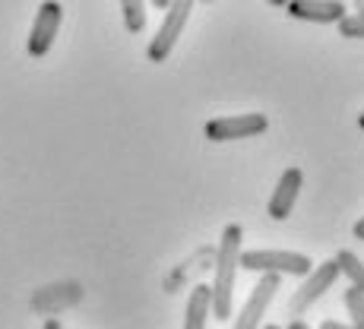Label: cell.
I'll return each mask as SVG.
<instances>
[{
    "instance_id": "19",
    "label": "cell",
    "mask_w": 364,
    "mask_h": 329,
    "mask_svg": "<svg viewBox=\"0 0 364 329\" xmlns=\"http://www.w3.org/2000/svg\"><path fill=\"white\" fill-rule=\"evenodd\" d=\"M45 329H64V326H60V320H45Z\"/></svg>"
},
{
    "instance_id": "9",
    "label": "cell",
    "mask_w": 364,
    "mask_h": 329,
    "mask_svg": "<svg viewBox=\"0 0 364 329\" xmlns=\"http://www.w3.org/2000/svg\"><path fill=\"white\" fill-rule=\"evenodd\" d=\"M301 184H304L301 168H285L282 178H279V184H276V190H272V197H269V219H276V222L289 219L291 209H295V203H298Z\"/></svg>"
},
{
    "instance_id": "24",
    "label": "cell",
    "mask_w": 364,
    "mask_h": 329,
    "mask_svg": "<svg viewBox=\"0 0 364 329\" xmlns=\"http://www.w3.org/2000/svg\"><path fill=\"white\" fill-rule=\"evenodd\" d=\"M203 4H209V0H203Z\"/></svg>"
},
{
    "instance_id": "11",
    "label": "cell",
    "mask_w": 364,
    "mask_h": 329,
    "mask_svg": "<svg viewBox=\"0 0 364 329\" xmlns=\"http://www.w3.org/2000/svg\"><path fill=\"white\" fill-rule=\"evenodd\" d=\"M336 266H339V272L352 282V288L364 291V263L352 254V250H339V254H336Z\"/></svg>"
},
{
    "instance_id": "1",
    "label": "cell",
    "mask_w": 364,
    "mask_h": 329,
    "mask_svg": "<svg viewBox=\"0 0 364 329\" xmlns=\"http://www.w3.org/2000/svg\"><path fill=\"white\" fill-rule=\"evenodd\" d=\"M241 241H244L241 225H225V231H222V241H219V250H215V279H213V285H209L215 320H228V317H232L237 260H241Z\"/></svg>"
},
{
    "instance_id": "3",
    "label": "cell",
    "mask_w": 364,
    "mask_h": 329,
    "mask_svg": "<svg viewBox=\"0 0 364 329\" xmlns=\"http://www.w3.org/2000/svg\"><path fill=\"white\" fill-rule=\"evenodd\" d=\"M193 13V0H171L165 10V19L162 26H159L156 38L149 41V48H146V58L152 60V64H165L168 58H171L174 45H178L181 32H184L187 19H191Z\"/></svg>"
},
{
    "instance_id": "17",
    "label": "cell",
    "mask_w": 364,
    "mask_h": 329,
    "mask_svg": "<svg viewBox=\"0 0 364 329\" xmlns=\"http://www.w3.org/2000/svg\"><path fill=\"white\" fill-rule=\"evenodd\" d=\"M289 329H314V326H307L304 320H291V323H289Z\"/></svg>"
},
{
    "instance_id": "8",
    "label": "cell",
    "mask_w": 364,
    "mask_h": 329,
    "mask_svg": "<svg viewBox=\"0 0 364 329\" xmlns=\"http://www.w3.org/2000/svg\"><path fill=\"white\" fill-rule=\"evenodd\" d=\"M285 13L301 23H317V26H336L346 16V4L342 0H289Z\"/></svg>"
},
{
    "instance_id": "23",
    "label": "cell",
    "mask_w": 364,
    "mask_h": 329,
    "mask_svg": "<svg viewBox=\"0 0 364 329\" xmlns=\"http://www.w3.org/2000/svg\"><path fill=\"white\" fill-rule=\"evenodd\" d=\"M266 329H282V326H266Z\"/></svg>"
},
{
    "instance_id": "12",
    "label": "cell",
    "mask_w": 364,
    "mask_h": 329,
    "mask_svg": "<svg viewBox=\"0 0 364 329\" xmlns=\"http://www.w3.org/2000/svg\"><path fill=\"white\" fill-rule=\"evenodd\" d=\"M121 13H124L127 32L136 35L146 29V0H121Z\"/></svg>"
},
{
    "instance_id": "13",
    "label": "cell",
    "mask_w": 364,
    "mask_h": 329,
    "mask_svg": "<svg viewBox=\"0 0 364 329\" xmlns=\"http://www.w3.org/2000/svg\"><path fill=\"white\" fill-rule=\"evenodd\" d=\"M342 301H346V311H348V317H352V323H348V326L364 329V291H358V288H352V285H348L346 295H342Z\"/></svg>"
},
{
    "instance_id": "2",
    "label": "cell",
    "mask_w": 364,
    "mask_h": 329,
    "mask_svg": "<svg viewBox=\"0 0 364 329\" xmlns=\"http://www.w3.org/2000/svg\"><path fill=\"white\" fill-rule=\"evenodd\" d=\"M241 269L250 272H276V276H307L314 260L295 250H241Z\"/></svg>"
},
{
    "instance_id": "20",
    "label": "cell",
    "mask_w": 364,
    "mask_h": 329,
    "mask_svg": "<svg viewBox=\"0 0 364 329\" xmlns=\"http://www.w3.org/2000/svg\"><path fill=\"white\" fill-rule=\"evenodd\" d=\"M266 4H272V6H285L289 0H266Z\"/></svg>"
},
{
    "instance_id": "14",
    "label": "cell",
    "mask_w": 364,
    "mask_h": 329,
    "mask_svg": "<svg viewBox=\"0 0 364 329\" xmlns=\"http://www.w3.org/2000/svg\"><path fill=\"white\" fill-rule=\"evenodd\" d=\"M336 26L342 38H364V13H346Z\"/></svg>"
},
{
    "instance_id": "18",
    "label": "cell",
    "mask_w": 364,
    "mask_h": 329,
    "mask_svg": "<svg viewBox=\"0 0 364 329\" xmlns=\"http://www.w3.org/2000/svg\"><path fill=\"white\" fill-rule=\"evenodd\" d=\"M152 6H156V10H168V4H171V0H149Z\"/></svg>"
},
{
    "instance_id": "10",
    "label": "cell",
    "mask_w": 364,
    "mask_h": 329,
    "mask_svg": "<svg viewBox=\"0 0 364 329\" xmlns=\"http://www.w3.org/2000/svg\"><path fill=\"white\" fill-rule=\"evenodd\" d=\"M209 313H213V295H209V285H197V288L191 291V301H187L184 329H206Z\"/></svg>"
},
{
    "instance_id": "16",
    "label": "cell",
    "mask_w": 364,
    "mask_h": 329,
    "mask_svg": "<svg viewBox=\"0 0 364 329\" xmlns=\"http://www.w3.org/2000/svg\"><path fill=\"white\" fill-rule=\"evenodd\" d=\"M355 237H358V241H364V215L358 222H355Z\"/></svg>"
},
{
    "instance_id": "7",
    "label": "cell",
    "mask_w": 364,
    "mask_h": 329,
    "mask_svg": "<svg viewBox=\"0 0 364 329\" xmlns=\"http://www.w3.org/2000/svg\"><path fill=\"white\" fill-rule=\"evenodd\" d=\"M279 279L276 272H263V279L254 285V291H250L247 304L241 307V313H237L235 320V329H260L263 317H266V307L272 304V298H276L279 291Z\"/></svg>"
},
{
    "instance_id": "5",
    "label": "cell",
    "mask_w": 364,
    "mask_h": 329,
    "mask_svg": "<svg viewBox=\"0 0 364 329\" xmlns=\"http://www.w3.org/2000/svg\"><path fill=\"white\" fill-rule=\"evenodd\" d=\"M60 19H64V6H60L58 0H45V4L38 6L29 41H26L32 58H45V54L51 51L54 38H58V32H60Z\"/></svg>"
},
{
    "instance_id": "22",
    "label": "cell",
    "mask_w": 364,
    "mask_h": 329,
    "mask_svg": "<svg viewBox=\"0 0 364 329\" xmlns=\"http://www.w3.org/2000/svg\"><path fill=\"white\" fill-rule=\"evenodd\" d=\"M358 127H361V130H364V114H361V117H358Z\"/></svg>"
},
{
    "instance_id": "6",
    "label": "cell",
    "mask_w": 364,
    "mask_h": 329,
    "mask_svg": "<svg viewBox=\"0 0 364 329\" xmlns=\"http://www.w3.org/2000/svg\"><path fill=\"white\" fill-rule=\"evenodd\" d=\"M266 114H235V117H215L206 124V139L213 143H232V139H250L266 133Z\"/></svg>"
},
{
    "instance_id": "15",
    "label": "cell",
    "mask_w": 364,
    "mask_h": 329,
    "mask_svg": "<svg viewBox=\"0 0 364 329\" xmlns=\"http://www.w3.org/2000/svg\"><path fill=\"white\" fill-rule=\"evenodd\" d=\"M320 329H355V326H348V323H339V320H326Z\"/></svg>"
},
{
    "instance_id": "4",
    "label": "cell",
    "mask_w": 364,
    "mask_h": 329,
    "mask_svg": "<svg viewBox=\"0 0 364 329\" xmlns=\"http://www.w3.org/2000/svg\"><path fill=\"white\" fill-rule=\"evenodd\" d=\"M336 279H339V266H336V260H326V263H320L317 269L307 272L304 285L295 291V298H291V304H289L291 317H301L311 304H317V301L336 285Z\"/></svg>"
},
{
    "instance_id": "21",
    "label": "cell",
    "mask_w": 364,
    "mask_h": 329,
    "mask_svg": "<svg viewBox=\"0 0 364 329\" xmlns=\"http://www.w3.org/2000/svg\"><path fill=\"white\" fill-rule=\"evenodd\" d=\"M355 6H358V13H364V0H355Z\"/></svg>"
}]
</instances>
